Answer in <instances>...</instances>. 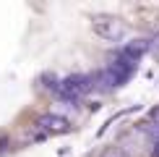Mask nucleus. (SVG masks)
<instances>
[{
  "label": "nucleus",
  "instance_id": "f257e3e1",
  "mask_svg": "<svg viewBox=\"0 0 159 157\" xmlns=\"http://www.w3.org/2000/svg\"><path fill=\"white\" fill-rule=\"evenodd\" d=\"M91 26H94V34L99 39H104V42L120 45L123 39H128V26H125V21L117 18V16H94Z\"/></svg>",
  "mask_w": 159,
  "mask_h": 157
},
{
  "label": "nucleus",
  "instance_id": "f03ea898",
  "mask_svg": "<svg viewBox=\"0 0 159 157\" xmlns=\"http://www.w3.org/2000/svg\"><path fill=\"white\" fill-rule=\"evenodd\" d=\"M37 126L42 128V134H65V131L70 128V123L65 121V118H60V115L47 113V115H42L37 121Z\"/></svg>",
  "mask_w": 159,
  "mask_h": 157
},
{
  "label": "nucleus",
  "instance_id": "7ed1b4c3",
  "mask_svg": "<svg viewBox=\"0 0 159 157\" xmlns=\"http://www.w3.org/2000/svg\"><path fill=\"white\" fill-rule=\"evenodd\" d=\"M102 157H128V155H125L120 147H110V149H104V152H102Z\"/></svg>",
  "mask_w": 159,
  "mask_h": 157
}]
</instances>
